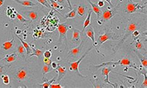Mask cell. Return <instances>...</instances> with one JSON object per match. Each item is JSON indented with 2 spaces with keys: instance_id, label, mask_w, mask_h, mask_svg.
Here are the masks:
<instances>
[{
  "instance_id": "19",
  "label": "cell",
  "mask_w": 147,
  "mask_h": 88,
  "mask_svg": "<svg viewBox=\"0 0 147 88\" xmlns=\"http://www.w3.org/2000/svg\"><path fill=\"white\" fill-rule=\"evenodd\" d=\"M17 38H18L19 40H20L21 43L23 45V46L25 48L26 51V55H28V56H29L30 54V53L32 51V49H31V46H30V45L29 44H28V43H26V41H24V40L22 39L21 38H20L19 36H17Z\"/></svg>"
},
{
  "instance_id": "23",
  "label": "cell",
  "mask_w": 147,
  "mask_h": 88,
  "mask_svg": "<svg viewBox=\"0 0 147 88\" xmlns=\"http://www.w3.org/2000/svg\"><path fill=\"white\" fill-rule=\"evenodd\" d=\"M86 7L84 6L83 5H80L78 6V8H77L76 12L79 15V16L83 17L85 13H86Z\"/></svg>"
},
{
  "instance_id": "6",
  "label": "cell",
  "mask_w": 147,
  "mask_h": 88,
  "mask_svg": "<svg viewBox=\"0 0 147 88\" xmlns=\"http://www.w3.org/2000/svg\"><path fill=\"white\" fill-rule=\"evenodd\" d=\"M29 70L26 68H20L18 69L15 73V78L19 82L25 81L29 77Z\"/></svg>"
},
{
  "instance_id": "10",
  "label": "cell",
  "mask_w": 147,
  "mask_h": 88,
  "mask_svg": "<svg viewBox=\"0 0 147 88\" xmlns=\"http://www.w3.org/2000/svg\"><path fill=\"white\" fill-rule=\"evenodd\" d=\"M55 70L56 72H58V78L56 81L59 83H60L61 80L65 77L66 73H67V70H66V68L61 67L59 64H58V66Z\"/></svg>"
},
{
  "instance_id": "16",
  "label": "cell",
  "mask_w": 147,
  "mask_h": 88,
  "mask_svg": "<svg viewBox=\"0 0 147 88\" xmlns=\"http://www.w3.org/2000/svg\"><path fill=\"white\" fill-rule=\"evenodd\" d=\"M14 44V36H13L12 40L8 41H6L5 43H3L2 48L5 51H7L13 47Z\"/></svg>"
},
{
  "instance_id": "3",
  "label": "cell",
  "mask_w": 147,
  "mask_h": 88,
  "mask_svg": "<svg viewBox=\"0 0 147 88\" xmlns=\"http://www.w3.org/2000/svg\"><path fill=\"white\" fill-rule=\"evenodd\" d=\"M68 30V26L67 23H60L58 26V31L59 32V38L58 40V43L60 44H61L63 41H65L66 45L67 44V32Z\"/></svg>"
},
{
  "instance_id": "20",
  "label": "cell",
  "mask_w": 147,
  "mask_h": 88,
  "mask_svg": "<svg viewBox=\"0 0 147 88\" xmlns=\"http://www.w3.org/2000/svg\"><path fill=\"white\" fill-rule=\"evenodd\" d=\"M93 11H92V10H90V11L88 12V16L86 18V20H85L84 22V24H83V30H82V33H83L85 29H86L88 26L90 25L91 23V15H92V13Z\"/></svg>"
},
{
  "instance_id": "15",
  "label": "cell",
  "mask_w": 147,
  "mask_h": 88,
  "mask_svg": "<svg viewBox=\"0 0 147 88\" xmlns=\"http://www.w3.org/2000/svg\"><path fill=\"white\" fill-rule=\"evenodd\" d=\"M18 55L16 53H13L11 54L6 55L5 58H3V60H5L7 63H13L16 61L18 58Z\"/></svg>"
},
{
  "instance_id": "11",
  "label": "cell",
  "mask_w": 147,
  "mask_h": 88,
  "mask_svg": "<svg viewBox=\"0 0 147 88\" xmlns=\"http://www.w3.org/2000/svg\"><path fill=\"white\" fill-rule=\"evenodd\" d=\"M80 33L81 32L78 29L75 28L73 30V36L71 38V41L72 43L76 46H78L81 43Z\"/></svg>"
},
{
  "instance_id": "37",
  "label": "cell",
  "mask_w": 147,
  "mask_h": 88,
  "mask_svg": "<svg viewBox=\"0 0 147 88\" xmlns=\"http://www.w3.org/2000/svg\"><path fill=\"white\" fill-rule=\"evenodd\" d=\"M98 6L100 8V7H103L104 6V1L103 0H100V1H98Z\"/></svg>"
},
{
  "instance_id": "9",
  "label": "cell",
  "mask_w": 147,
  "mask_h": 88,
  "mask_svg": "<svg viewBox=\"0 0 147 88\" xmlns=\"http://www.w3.org/2000/svg\"><path fill=\"white\" fill-rule=\"evenodd\" d=\"M117 11L115 8L112 10H106L102 14V19L104 21H108L117 14Z\"/></svg>"
},
{
  "instance_id": "12",
  "label": "cell",
  "mask_w": 147,
  "mask_h": 88,
  "mask_svg": "<svg viewBox=\"0 0 147 88\" xmlns=\"http://www.w3.org/2000/svg\"><path fill=\"white\" fill-rule=\"evenodd\" d=\"M137 25L136 23H132V22L130 23L128 26V28H127V29L126 31V33L125 34V36H124V38H123L122 41L128 37L130 34H131V33H133L134 31H135V30L137 29Z\"/></svg>"
},
{
  "instance_id": "35",
  "label": "cell",
  "mask_w": 147,
  "mask_h": 88,
  "mask_svg": "<svg viewBox=\"0 0 147 88\" xmlns=\"http://www.w3.org/2000/svg\"><path fill=\"white\" fill-rule=\"evenodd\" d=\"M49 88H63V87L61 86L60 85V83H58V84H51L49 86Z\"/></svg>"
},
{
  "instance_id": "44",
  "label": "cell",
  "mask_w": 147,
  "mask_h": 88,
  "mask_svg": "<svg viewBox=\"0 0 147 88\" xmlns=\"http://www.w3.org/2000/svg\"><path fill=\"white\" fill-rule=\"evenodd\" d=\"M130 1H134V0H130Z\"/></svg>"
},
{
  "instance_id": "21",
  "label": "cell",
  "mask_w": 147,
  "mask_h": 88,
  "mask_svg": "<svg viewBox=\"0 0 147 88\" xmlns=\"http://www.w3.org/2000/svg\"><path fill=\"white\" fill-rule=\"evenodd\" d=\"M30 46H31V49L32 50V54H30L29 55V56H30V57L36 56V57H37V58H39L42 55V54H43V52H42V51L40 50V49H38L36 48H34V45H30Z\"/></svg>"
},
{
  "instance_id": "14",
  "label": "cell",
  "mask_w": 147,
  "mask_h": 88,
  "mask_svg": "<svg viewBox=\"0 0 147 88\" xmlns=\"http://www.w3.org/2000/svg\"><path fill=\"white\" fill-rule=\"evenodd\" d=\"M86 29V34L88 38H90L92 42V45H94L95 39H94V31L93 28L91 26H88V27L85 29Z\"/></svg>"
},
{
  "instance_id": "39",
  "label": "cell",
  "mask_w": 147,
  "mask_h": 88,
  "mask_svg": "<svg viewBox=\"0 0 147 88\" xmlns=\"http://www.w3.org/2000/svg\"><path fill=\"white\" fill-rule=\"evenodd\" d=\"M67 1L68 3V5L69 6V8L70 10H71L73 9L72 8V6H71V2H70V0H67Z\"/></svg>"
},
{
  "instance_id": "40",
  "label": "cell",
  "mask_w": 147,
  "mask_h": 88,
  "mask_svg": "<svg viewBox=\"0 0 147 88\" xmlns=\"http://www.w3.org/2000/svg\"><path fill=\"white\" fill-rule=\"evenodd\" d=\"M4 71H5V68L2 66H0V74H3Z\"/></svg>"
},
{
  "instance_id": "34",
  "label": "cell",
  "mask_w": 147,
  "mask_h": 88,
  "mask_svg": "<svg viewBox=\"0 0 147 88\" xmlns=\"http://www.w3.org/2000/svg\"><path fill=\"white\" fill-rule=\"evenodd\" d=\"M44 58H50L52 56V52L50 50H47L44 53Z\"/></svg>"
},
{
  "instance_id": "31",
  "label": "cell",
  "mask_w": 147,
  "mask_h": 88,
  "mask_svg": "<svg viewBox=\"0 0 147 88\" xmlns=\"http://www.w3.org/2000/svg\"><path fill=\"white\" fill-rule=\"evenodd\" d=\"M1 78L3 79V83L5 84L6 85H9V81H10V79H9V77L7 74L5 75H2L1 76Z\"/></svg>"
},
{
  "instance_id": "36",
  "label": "cell",
  "mask_w": 147,
  "mask_h": 88,
  "mask_svg": "<svg viewBox=\"0 0 147 88\" xmlns=\"http://www.w3.org/2000/svg\"><path fill=\"white\" fill-rule=\"evenodd\" d=\"M52 62V60L50 59V58H44V63L45 65H48V66H51Z\"/></svg>"
},
{
  "instance_id": "17",
  "label": "cell",
  "mask_w": 147,
  "mask_h": 88,
  "mask_svg": "<svg viewBox=\"0 0 147 88\" xmlns=\"http://www.w3.org/2000/svg\"><path fill=\"white\" fill-rule=\"evenodd\" d=\"M134 51L135 54H136V55L137 56L138 59H140V62L142 64V66H144L146 70V68H147V59H146V57L144 56V55H142L140 53H139L138 51H137L136 50H134Z\"/></svg>"
},
{
  "instance_id": "7",
  "label": "cell",
  "mask_w": 147,
  "mask_h": 88,
  "mask_svg": "<svg viewBox=\"0 0 147 88\" xmlns=\"http://www.w3.org/2000/svg\"><path fill=\"white\" fill-rule=\"evenodd\" d=\"M87 40H88V38L85 41L83 40L81 41V43H80V44L78 46L71 49V50L68 52V55H69V56L72 58H78V55L80 54L81 52L82 51V49L83 48L84 43H86Z\"/></svg>"
},
{
  "instance_id": "32",
  "label": "cell",
  "mask_w": 147,
  "mask_h": 88,
  "mask_svg": "<svg viewBox=\"0 0 147 88\" xmlns=\"http://www.w3.org/2000/svg\"><path fill=\"white\" fill-rule=\"evenodd\" d=\"M135 47L138 49V50H140V49H144V45H143L142 43L140 41H137L136 44H135Z\"/></svg>"
},
{
  "instance_id": "42",
  "label": "cell",
  "mask_w": 147,
  "mask_h": 88,
  "mask_svg": "<svg viewBox=\"0 0 147 88\" xmlns=\"http://www.w3.org/2000/svg\"><path fill=\"white\" fill-rule=\"evenodd\" d=\"M5 0H0V7H1L3 5L4 3H5Z\"/></svg>"
},
{
  "instance_id": "38",
  "label": "cell",
  "mask_w": 147,
  "mask_h": 88,
  "mask_svg": "<svg viewBox=\"0 0 147 88\" xmlns=\"http://www.w3.org/2000/svg\"><path fill=\"white\" fill-rule=\"evenodd\" d=\"M58 64L55 62H52L51 64V67L53 68V70H55V69L57 68Z\"/></svg>"
},
{
  "instance_id": "24",
  "label": "cell",
  "mask_w": 147,
  "mask_h": 88,
  "mask_svg": "<svg viewBox=\"0 0 147 88\" xmlns=\"http://www.w3.org/2000/svg\"><path fill=\"white\" fill-rule=\"evenodd\" d=\"M14 13H15V14H16L18 20L20 22H21V23H27V22L29 21V20L25 18L24 17H23L22 15H21L20 13H19L18 12H17L16 10L14 11Z\"/></svg>"
},
{
  "instance_id": "4",
  "label": "cell",
  "mask_w": 147,
  "mask_h": 88,
  "mask_svg": "<svg viewBox=\"0 0 147 88\" xmlns=\"http://www.w3.org/2000/svg\"><path fill=\"white\" fill-rule=\"evenodd\" d=\"M112 38H113V34H112V33L106 31L105 33L99 36L98 38L97 41H95V43L93 46L95 47L97 52L98 53H100V54H101L102 56H104L103 54H102V53H100L98 48H100V46H101L104 43H105V42L107 41V40L112 39Z\"/></svg>"
},
{
  "instance_id": "2",
  "label": "cell",
  "mask_w": 147,
  "mask_h": 88,
  "mask_svg": "<svg viewBox=\"0 0 147 88\" xmlns=\"http://www.w3.org/2000/svg\"><path fill=\"white\" fill-rule=\"evenodd\" d=\"M146 5H140L138 3L130 1L127 4L125 8V12L131 14L134 13H144Z\"/></svg>"
},
{
  "instance_id": "28",
  "label": "cell",
  "mask_w": 147,
  "mask_h": 88,
  "mask_svg": "<svg viewBox=\"0 0 147 88\" xmlns=\"http://www.w3.org/2000/svg\"><path fill=\"white\" fill-rule=\"evenodd\" d=\"M76 15V10L75 8H73L67 14H65V18H66V19L74 18H75Z\"/></svg>"
},
{
  "instance_id": "22",
  "label": "cell",
  "mask_w": 147,
  "mask_h": 88,
  "mask_svg": "<svg viewBox=\"0 0 147 88\" xmlns=\"http://www.w3.org/2000/svg\"><path fill=\"white\" fill-rule=\"evenodd\" d=\"M25 14H26L28 17L32 21H35L36 20L37 18H38V14L36 11H26V12L24 13Z\"/></svg>"
},
{
  "instance_id": "43",
  "label": "cell",
  "mask_w": 147,
  "mask_h": 88,
  "mask_svg": "<svg viewBox=\"0 0 147 88\" xmlns=\"http://www.w3.org/2000/svg\"><path fill=\"white\" fill-rule=\"evenodd\" d=\"M104 1H107L108 3H109L111 6H113V5H112V3H111V1H112V0H104Z\"/></svg>"
},
{
  "instance_id": "18",
  "label": "cell",
  "mask_w": 147,
  "mask_h": 88,
  "mask_svg": "<svg viewBox=\"0 0 147 88\" xmlns=\"http://www.w3.org/2000/svg\"><path fill=\"white\" fill-rule=\"evenodd\" d=\"M14 1L24 6L33 7V6H36V3H33L31 1H29V0H14Z\"/></svg>"
},
{
  "instance_id": "33",
  "label": "cell",
  "mask_w": 147,
  "mask_h": 88,
  "mask_svg": "<svg viewBox=\"0 0 147 88\" xmlns=\"http://www.w3.org/2000/svg\"><path fill=\"white\" fill-rule=\"evenodd\" d=\"M142 74L144 76V82H143L142 85H141L142 87H145L146 88L147 87V76H146V72H145V73H142Z\"/></svg>"
},
{
  "instance_id": "27",
  "label": "cell",
  "mask_w": 147,
  "mask_h": 88,
  "mask_svg": "<svg viewBox=\"0 0 147 88\" xmlns=\"http://www.w3.org/2000/svg\"><path fill=\"white\" fill-rule=\"evenodd\" d=\"M53 71V68L51 67V66H48V65H44L42 68V74H43L44 76H45V75L46 74L49 73V72H52Z\"/></svg>"
},
{
  "instance_id": "5",
  "label": "cell",
  "mask_w": 147,
  "mask_h": 88,
  "mask_svg": "<svg viewBox=\"0 0 147 88\" xmlns=\"http://www.w3.org/2000/svg\"><path fill=\"white\" fill-rule=\"evenodd\" d=\"M92 49V48H90V49H88V50L86 51V52L84 53V54L81 57V58L76 61H74V62H71L69 63V65H70V68H69V70L71 71H74L75 72H76L77 74L79 76L83 78H86L87 76H84L83 74H82L80 73V70H79V66H80V64L82 62V60L85 58L87 56V55L88 54L89 52H90V51Z\"/></svg>"
},
{
  "instance_id": "26",
  "label": "cell",
  "mask_w": 147,
  "mask_h": 88,
  "mask_svg": "<svg viewBox=\"0 0 147 88\" xmlns=\"http://www.w3.org/2000/svg\"><path fill=\"white\" fill-rule=\"evenodd\" d=\"M56 81H55V78H52V79H50V80H47L45 83H44L43 84H41L40 85V87H42V88H49V86L52 84L53 82Z\"/></svg>"
},
{
  "instance_id": "30",
  "label": "cell",
  "mask_w": 147,
  "mask_h": 88,
  "mask_svg": "<svg viewBox=\"0 0 147 88\" xmlns=\"http://www.w3.org/2000/svg\"><path fill=\"white\" fill-rule=\"evenodd\" d=\"M36 1L37 2L39 3H40L41 5H42L43 6L48 8L54 10V9L51 6V5H50V4L48 3V1H47V0H36ZM54 11H55V10H54Z\"/></svg>"
},
{
  "instance_id": "25",
  "label": "cell",
  "mask_w": 147,
  "mask_h": 88,
  "mask_svg": "<svg viewBox=\"0 0 147 88\" xmlns=\"http://www.w3.org/2000/svg\"><path fill=\"white\" fill-rule=\"evenodd\" d=\"M17 51L18 53V54L20 55L21 57H24L25 55L26 54V49L24 46H23L22 44H20L18 46V47L17 48Z\"/></svg>"
},
{
  "instance_id": "1",
  "label": "cell",
  "mask_w": 147,
  "mask_h": 88,
  "mask_svg": "<svg viewBox=\"0 0 147 88\" xmlns=\"http://www.w3.org/2000/svg\"><path fill=\"white\" fill-rule=\"evenodd\" d=\"M117 65H119V66H129L131 68L135 69V70H139V68L138 67V66H137L136 64L133 63L130 59L127 58H122L117 61H116V62H114V61H110V62L103 63L99 65H96V66H94V68L99 69L100 68H102L104 66H117Z\"/></svg>"
},
{
  "instance_id": "29",
  "label": "cell",
  "mask_w": 147,
  "mask_h": 88,
  "mask_svg": "<svg viewBox=\"0 0 147 88\" xmlns=\"http://www.w3.org/2000/svg\"><path fill=\"white\" fill-rule=\"evenodd\" d=\"M50 1L51 2V4H50V5H51V6L54 9V10H55L56 12H57L58 13H59L60 14H61V13L60 12H59V11H57L55 9H58V8H60V6L59 5V4L58 3L57 1H55V0H50Z\"/></svg>"
},
{
  "instance_id": "13",
  "label": "cell",
  "mask_w": 147,
  "mask_h": 88,
  "mask_svg": "<svg viewBox=\"0 0 147 88\" xmlns=\"http://www.w3.org/2000/svg\"><path fill=\"white\" fill-rule=\"evenodd\" d=\"M87 1H88V3H90V5L91 6L92 11L94 12L96 14V15H97V19L98 20L99 18L102 16V10H100V8L98 5H96L95 3H93L92 2H91V0H87Z\"/></svg>"
},
{
  "instance_id": "41",
  "label": "cell",
  "mask_w": 147,
  "mask_h": 88,
  "mask_svg": "<svg viewBox=\"0 0 147 88\" xmlns=\"http://www.w3.org/2000/svg\"><path fill=\"white\" fill-rule=\"evenodd\" d=\"M55 1L59 4H63L65 1V0H55Z\"/></svg>"
},
{
  "instance_id": "8",
  "label": "cell",
  "mask_w": 147,
  "mask_h": 88,
  "mask_svg": "<svg viewBox=\"0 0 147 88\" xmlns=\"http://www.w3.org/2000/svg\"><path fill=\"white\" fill-rule=\"evenodd\" d=\"M102 69L101 70V74L103 76H106V78L104 79V83H106L107 84H109V85L113 86V87H116V86H115L114 84L112 83L109 81V74L111 72H114V73H116V74H118L117 72H114L113 71V68H112V66H104V67H102Z\"/></svg>"
}]
</instances>
